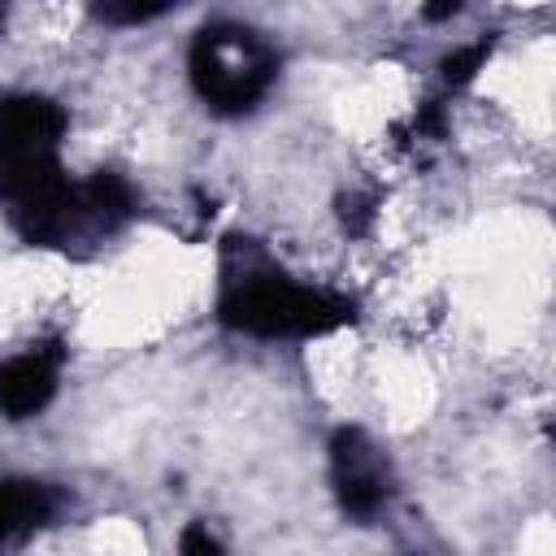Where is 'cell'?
<instances>
[{"label": "cell", "instance_id": "2", "mask_svg": "<svg viewBox=\"0 0 556 556\" xmlns=\"http://www.w3.org/2000/svg\"><path fill=\"white\" fill-rule=\"evenodd\" d=\"M187 74L200 100L217 113H248L265 100V91L278 78V52L274 43L239 22H208L195 30L187 52Z\"/></svg>", "mask_w": 556, "mask_h": 556}, {"label": "cell", "instance_id": "8", "mask_svg": "<svg viewBox=\"0 0 556 556\" xmlns=\"http://www.w3.org/2000/svg\"><path fill=\"white\" fill-rule=\"evenodd\" d=\"M161 13H165V4H126V9L104 4V9H96V17H104V22H152Z\"/></svg>", "mask_w": 556, "mask_h": 556}, {"label": "cell", "instance_id": "7", "mask_svg": "<svg viewBox=\"0 0 556 556\" xmlns=\"http://www.w3.org/2000/svg\"><path fill=\"white\" fill-rule=\"evenodd\" d=\"M178 552H182V556H222V543L208 534V526H200V521H195V526H187V530H182Z\"/></svg>", "mask_w": 556, "mask_h": 556}, {"label": "cell", "instance_id": "4", "mask_svg": "<svg viewBox=\"0 0 556 556\" xmlns=\"http://www.w3.org/2000/svg\"><path fill=\"white\" fill-rule=\"evenodd\" d=\"M61 378V348L43 343V348H26L9 361H0V413H9L13 421L35 417Z\"/></svg>", "mask_w": 556, "mask_h": 556}, {"label": "cell", "instance_id": "9", "mask_svg": "<svg viewBox=\"0 0 556 556\" xmlns=\"http://www.w3.org/2000/svg\"><path fill=\"white\" fill-rule=\"evenodd\" d=\"M0 26H4V9H0Z\"/></svg>", "mask_w": 556, "mask_h": 556}, {"label": "cell", "instance_id": "3", "mask_svg": "<svg viewBox=\"0 0 556 556\" xmlns=\"http://www.w3.org/2000/svg\"><path fill=\"white\" fill-rule=\"evenodd\" d=\"M330 478H334V495L352 517H374L387 500H391V473L382 452L356 430H339L330 443Z\"/></svg>", "mask_w": 556, "mask_h": 556}, {"label": "cell", "instance_id": "1", "mask_svg": "<svg viewBox=\"0 0 556 556\" xmlns=\"http://www.w3.org/2000/svg\"><path fill=\"white\" fill-rule=\"evenodd\" d=\"M217 317L256 339H308L343 326L352 317V304L343 295L291 278L252 248H235L222 265Z\"/></svg>", "mask_w": 556, "mask_h": 556}, {"label": "cell", "instance_id": "5", "mask_svg": "<svg viewBox=\"0 0 556 556\" xmlns=\"http://www.w3.org/2000/svg\"><path fill=\"white\" fill-rule=\"evenodd\" d=\"M52 491L43 482H0V552L35 534L52 517Z\"/></svg>", "mask_w": 556, "mask_h": 556}, {"label": "cell", "instance_id": "6", "mask_svg": "<svg viewBox=\"0 0 556 556\" xmlns=\"http://www.w3.org/2000/svg\"><path fill=\"white\" fill-rule=\"evenodd\" d=\"M482 61H486V43H469V48L443 56V78H447V83H465V78H473V70H478Z\"/></svg>", "mask_w": 556, "mask_h": 556}]
</instances>
